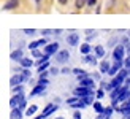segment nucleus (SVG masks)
I'll list each match as a JSON object with an SVG mask.
<instances>
[{"mask_svg":"<svg viewBox=\"0 0 130 119\" xmlns=\"http://www.w3.org/2000/svg\"><path fill=\"white\" fill-rule=\"evenodd\" d=\"M109 70H111V67H109V62H106V61L100 62V71H102V73H109Z\"/></svg>","mask_w":130,"mask_h":119,"instance_id":"12","label":"nucleus"},{"mask_svg":"<svg viewBox=\"0 0 130 119\" xmlns=\"http://www.w3.org/2000/svg\"><path fill=\"white\" fill-rule=\"evenodd\" d=\"M113 57H114V61L124 62V46H116L114 51H113Z\"/></svg>","mask_w":130,"mask_h":119,"instance_id":"3","label":"nucleus"},{"mask_svg":"<svg viewBox=\"0 0 130 119\" xmlns=\"http://www.w3.org/2000/svg\"><path fill=\"white\" fill-rule=\"evenodd\" d=\"M35 2H37V3H40V0H35Z\"/></svg>","mask_w":130,"mask_h":119,"instance_id":"41","label":"nucleus"},{"mask_svg":"<svg viewBox=\"0 0 130 119\" xmlns=\"http://www.w3.org/2000/svg\"><path fill=\"white\" fill-rule=\"evenodd\" d=\"M46 68H49V62H44V64H41V65H38V71H44Z\"/></svg>","mask_w":130,"mask_h":119,"instance_id":"23","label":"nucleus"},{"mask_svg":"<svg viewBox=\"0 0 130 119\" xmlns=\"http://www.w3.org/2000/svg\"><path fill=\"white\" fill-rule=\"evenodd\" d=\"M25 105H27V103H25V100H24V102H22L21 105H19V107H18V108H19V110H21V111H22V110L25 108Z\"/></svg>","mask_w":130,"mask_h":119,"instance_id":"35","label":"nucleus"},{"mask_svg":"<svg viewBox=\"0 0 130 119\" xmlns=\"http://www.w3.org/2000/svg\"><path fill=\"white\" fill-rule=\"evenodd\" d=\"M67 2H68V0H59V3H60V5H65Z\"/></svg>","mask_w":130,"mask_h":119,"instance_id":"39","label":"nucleus"},{"mask_svg":"<svg viewBox=\"0 0 130 119\" xmlns=\"http://www.w3.org/2000/svg\"><path fill=\"white\" fill-rule=\"evenodd\" d=\"M21 75H22V78H24V83H25V81H29V79H30V76H32V73L29 71V68H24V70H21Z\"/></svg>","mask_w":130,"mask_h":119,"instance_id":"19","label":"nucleus"},{"mask_svg":"<svg viewBox=\"0 0 130 119\" xmlns=\"http://www.w3.org/2000/svg\"><path fill=\"white\" fill-rule=\"evenodd\" d=\"M128 37H130V32H128Z\"/></svg>","mask_w":130,"mask_h":119,"instance_id":"42","label":"nucleus"},{"mask_svg":"<svg viewBox=\"0 0 130 119\" xmlns=\"http://www.w3.org/2000/svg\"><path fill=\"white\" fill-rule=\"evenodd\" d=\"M73 119H81V113H79V111H75V113H73Z\"/></svg>","mask_w":130,"mask_h":119,"instance_id":"31","label":"nucleus"},{"mask_svg":"<svg viewBox=\"0 0 130 119\" xmlns=\"http://www.w3.org/2000/svg\"><path fill=\"white\" fill-rule=\"evenodd\" d=\"M68 57H70V52L67 49H63V51H59L56 54V61L59 62V64H63V62H67L68 61Z\"/></svg>","mask_w":130,"mask_h":119,"instance_id":"4","label":"nucleus"},{"mask_svg":"<svg viewBox=\"0 0 130 119\" xmlns=\"http://www.w3.org/2000/svg\"><path fill=\"white\" fill-rule=\"evenodd\" d=\"M70 68H67V67H65V68H62V71H60V73H63V75H67V73H70Z\"/></svg>","mask_w":130,"mask_h":119,"instance_id":"33","label":"nucleus"},{"mask_svg":"<svg viewBox=\"0 0 130 119\" xmlns=\"http://www.w3.org/2000/svg\"><path fill=\"white\" fill-rule=\"evenodd\" d=\"M24 34L32 37V35H35V29H24Z\"/></svg>","mask_w":130,"mask_h":119,"instance_id":"26","label":"nucleus"},{"mask_svg":"<svg viewBox=\"0 0 130 119\" xmlns=\"http://www.w3.org/2000/svg\"><path fill=\"white\" fill-rule=\"evenodd\" d=\"M49 73H51V75H57V73H59V70H57L56 67H51V68H49Z\"/></svg>","mask_w":130,"mask_h":119,"instance_id":"29","label":"nucleus"},{"mask_svg":"<svg viewBox=\"0 0 130 119\" xmlns=\"http://www.w3.org/2000/svg\"><path fill=\"white\" fill-rule=\"evenodd\" d=\"M38 46H40V41H32V43L29 44V49H37Z\"/></svg>","mask_w":130,"mask_h":119,"instance_id":"25","label":"nucleus"},{"mask_svg":"<svg viewBox=\"0 0 130 119\" xmlns=\"http://www.w3.org/2000/svg\"><path fill=\"white\" fill-rule=\"evenodd\" d=\"M21 83H24V78H22V75H16V76H11V79H10V84L14 87V86H18V84H21Z\"/></svg>","mask_w":130,"mask_h":119,"instance_id":"10","label":"nucleus"},{"mask_svg":"<svg viewBox=\"0 0 130 119\" xmlns=\"http://www.w3.org/2000/svg\"><path fill=\"white\" fill-rule=\"evenodd\" d=\"M95 54H97V57H103V56H105V49H103V46H95Z\"/></svg>","mask_w":130,"mask_h":119,"instance_id":"21","label":"nucleus"},{"mask_svg":"<svg viewBox=\"0 0 130 119\" xmlns=\"http://www.w3.org/2000/svg\"><path fill=\"white\" fill-rule=\"evenodd\" d=\"M21 59H22V51L21 49L11 52V61H21Z\"/></svg>","mask_w":130,"mask_h":119,"instance_id":"15","label":"nucleus"},{"mask_svg":"<svg viewBox=\"0 0 130 119\" xmlns=\"http://www.w3.org/2000/svg\"><path fill=\"white\" fill-rule=\"evenodd\" d=\"M113 110H114V107H108V108H105L103 114H105V117H106V119H111V113H113Z\"/></svg>","mask_w":130,"mask_h":119,"instance_id":"22","label":"nucleus"},{"mask_svg":"<svg viewBox=\"0 0 130 119\" xmlns=\"http://www.w3.org/2000/svg\"><path fill=\"white\" fill-rule=\"evenodd\" d=\"M32 56H34V57H43L41 52L38 51V49H32Z\"/></svg>","mask_w":130,"mask_h":119,"instance_id":"27","label":"nucleus"},{"mask_svg":"<svg viewBox=\"0 0 130 119\" xmlns=\"http://www.w3.org/2000/svg\"><path fill=\"white\" fill-rule=\"evenodd\" d=\"M37 111H38V107H37V105H30V107L25 110V116H34Z\"/></svg>","mask_w":130,"mask_h":119,"instance_id":"13","label":"nucleus"},{"mask_svg":"<svg viewBox=\"0 0 130 119\" xmlns=\"http://www.w3.org/2000/svg\"><path fill=\"white\" fill-rule=\"evenodd\" d=\"M92 107H94V110H95V111H97V113H99V114H102L103 111H105V108L102 107V103H100V102H95V103L92 105Z\"/></svg>","mask_w":130,"mask_h":119,"instance_id":"20","label":"nucleus"},{"mask_svg":"<svg viewBox=\"0 0 130 119\" xmlns=\"http://www.w3.org/2000/svg\"><path fill=\"white\" fill-rule=\"evenodd\" d=\"M44 89H46V84H41V83H38L35 87H34V91L30 92V97H34V95H37V94H43L44 92Z\"/></svg>","mask_w":130,"mask_h":119,"instance_id":"8","label":"nucleus"},{"mask_svg":"<svg viewBox=\"0 0 130 119\" xmlns=\"http://www.w3.org/2000/svg\"><path fill=\"white\" fill-rule=\"evenodd\" d=\"M125 84H127V86H130V75L125 78Z\"/></svg>","mask_w":130,"mask_h":119,"instance_id":"37","label":"nucleus"},{"mask_svg":"<svg viewBox=\"0 0 130 119\" xmlns=\"http://www.w3.org/2000/svg\"><path fill=\"white\" fill-rule=\"evenodd\" d=\"M97 119H106V117H105V114L102 113V114H99V116H97Z\"/></svg>","mask_w":130,"mask_h":119,"instance_id":"38","label":"nucleus"},{"mask_svg":"<svg viewBox=\"0 0 130 119\" xmlns=\"http://www.w3.org/2000/svg\"><path fill=\"white\" fill-rule=\"evenodd\" d=\"M75 95L76 97H87V95H90V94H95V92H94V89H89V87H83V86H79V87H76L75 91Z\"/></svg>","mask_w":130,"mask_h":119,"instance_id":"1","label":"nucleus"},{"mask_svg":"<svg viewBox=\"0 0 130 119\" xmlns=\"http://www.w3.org/2000/svg\"><path fill=\"white\" fill-rule=\"evenodd\" d=\"M57 52H59V43H51L44 48V54L53 56V54H57Z\"/></svg>","mask_w":130,"mask_h":119,"instance_id":"5","label":"nucleus"},{"mask_svg":"<svg viewBox=\"0 0 130 119\" xmlns=\"http://www.w3.org/2000/svg\"><path fill=\"white\" fill-rule=\"evenodd\" d=\"M79 86L83 87H89V89H94V79L92 78H84L79 81Z\"/></svg>","mask_w":130,"mask_h":119,"instance_id":"9","label":"nucleus"},{"mask_svg":"<svg viewBox=\"0 0 130 119\" xmlns=\"http://www.w3.org/2000/svg\"><path fill=\"white\" fill-rule=\"evenodd\" d=\"M19 62H21V65H22L24 68H30L32 65H34V62H32L30 59H27V57H22V59H21Z\"/></svg>","mask_w":130,"mask_h":119,"instance_id":"14","label":"nucleus"},{"mask_svg":"<svg viewBox=\"0 0 130 119\" xmlns=\"http://www.w3.org/2000/svg\"><path fill=\"white\" fill-rule=\"evenodd\" d=\"M81 71H83V70H79V68H75V70H73V73H75V75L78 76V75H79V73H81Z\"/></svg>","mask_w":130,"mask_h":119,"instance_id":"36","label":"nucleus"},{"mask_svg":"<svg viewBox=\"0 0 130 119\" xmlns=\"http://www.w3.org/2000/svg\"><path fill=\"white\" fill-rule=\"evenodd\" d=\"M83 61H84V62H89L90 65H97V59H95V57H92V56H89V54L84 56Z\"/></svg>","mask_w":130,"mask_h":119,"instance_id":"18","label":"nucleus"},{"mask_svg":"<svg viewBox=\"0 0 130 119\" xmlns=\"http://www.w3.org/2000/svg\"><path fill=\"white\" fill-rule=\"evenodd\" d=\"M10 119H22V111L19 108H13L11 114H10Z\"/></svg>","mask_w":130,"mask_h":119,"instance_id":"11","label":"nucleus"},{"mask_svg":"<svg viewBox=\"0 0 130 119\" xmlns=\"http://www.w3.org/2000/svg\"><path fill=\"white\" fill-rule=\"evenodd\" d=\"M90 51H92V46H90L89 43H84V44L81 46V52H83L84 56H86V54H89Z\"/></svg>","mask_w":130,"mask_h":119,"instance_id":"17","label":"nucleus"},{"mask_svg":"<svg viewBox=\"0 0 130 119\" xmlns=\"http://www.w3.org/2000/svg\"><path fill=\"white\" fill-rule=\"evenodd\" d=\"M14 8H18V0H11L6 5H3V10H14Z\"/></svg>","mask_w":130,"mask_h":119,"instance_id":"16","label":"nucleus"},{"mask_svg":"<svg viewBox=\"0 0 130 119\" xmlns=\"http://www.w3.org/2000/svg\"><path fill=\"white\" fill-rule=\"evenodd\" d=\"M87 3V0H76V8H83Z\"/></svg>","mask_w":130,"mask_h":119,"instance_id":"24","label":"nucleus"},{"mask_svg":"<svg viewBox=\"0 0 130 119\" xmlns=\"http://www.w3.org/2000/svg\"><path fill=\"white\" fill-rule=\"evenodd\" d=\"M113 2H114V0H113Z\"/></svg>","mask_w":130,"mask_h":119,"instance_id":"43","label":"nucleus"},{"mask_svg":"<svg viewBox=\"0 0 130 119\" xmlns=\"http://www.w3.org/2000/svg\"><path fill=\"white\" fill-rule=\"evenodd\" d=\"M97 98H103V95H105V91H103V89H100V91H97Z\"/></svg>","mask_w":130,"mask_h":119,"instance_id":"28","label":"nucleus"},{"mask_svg":"<svg viewBox=\"0 0 130 119\" xmlns=\"http://www.w3.org/2000/svg\"><path fill=\"white\" fill-rule=\"evenodd\" d=\"M56 119H65V117H56Z\"/></svg>","mask_w":130,"mask_h":119,"instance_id":"40","label":"nucleus"},{"mask_svg":"<svg viewBox=\"0 0 130 119\" xmlns=\"http://www.w3.org/2000/svg\"><path fill=\"white\" fill-rule=\"evenodd\" d=\"M95 3H97V0H87V5L89 6H94Z\"/></svg>","mask_w":130,"mask_h":119,"instance_id":"34","label":"nucleus"},{"mask_svg":"<svg viewBox=\"0 0 130 119\" xmlns=\"http://www.w3.org/2000/svg\"><path fill=\"white\" fill-rule=\"evenodd\" d=\"M22 102H24V95H22V94H16V95L10 100V107H11V110H13V108H18Z\"/></svg>","mask_w":130,"mask_h":119,"instance_id":"2","label":"nucleus"},{"mask_svg":"<svg viewBox=\"0 0 130 119\" xmlns=\"http://www.w3.org/2000/svg\"><path fill=\"white\" fill-rule=\"evenodd\" d=\"M124 65H125L127 68H130V54H128V57H127V59H124Z\"/></svg>","mask_w":130,"mask_h":119,"instance_id":"30","label":"nucleus"},{"mask_svg":"<svg viewBox=\"0 0 130 119\" xmlns=\"http://www.w3.org/2000/svg\"><path fill=\"white\" fill-rule=\"evenodd\" d=\"M67 43L70 46H76L78 43H79V34H70L67 37Z\"/></svg>","mask_w":130,"mask_h":119,"instance_id":"6","label":"nucleus"},{"mask_svg":"<svg viewBox=\"0 0 130 119\" xmlns=\"http://www.w3.org/2000/svg\"><path fill=\"white\" fill-rule=\"evenodd\" d=\"M56 110H57V105H54V103H49V105H48V107H46V108H44V111H43V113H41V116H43V119H44V117H48L49 114H53V113H54V111H56Z\"/></svg>","mask_w":130,"mask_h":119,"instance_id":"7","label":"nucleus"},{"mask_svg":"<svg viewBox=\"0 0 130 119\" xmlns=\"http://www.w3.org/2000/svg\"><path fill=\"white\" fill-rule=\"evenodd\" d=\"M13 89H14L18 94H21V92H22V86H18V87H13Z\"/></svg>","mask_w":130,"mask_h":119,"instance_id":"32","label":"nucleus"}]
</instances>
